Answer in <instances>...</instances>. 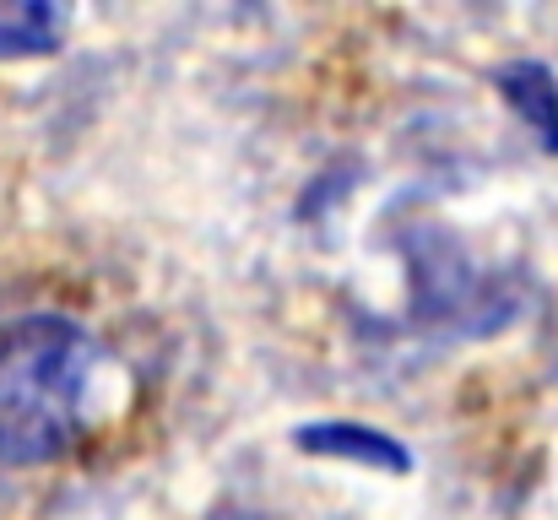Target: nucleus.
<instances>
[{
	"label": "nucleus",
	"instance_id": "f03ea898",
	"mask_svg": "<svg viewBox=\"0 0 558 520\" xmlns=\"http://www.w3.org/2000/svg\"><path fill=\"white\" fill-rule=\"evenodd\" d=\"M65 22H71V11L49 5V0H11V5H0V60L60 49Z\"/></svg>",
	"mask_w": 558,
	"mask_h": 520
},
{
	"label": "nucleus",
	"instance_id": "f257e3e1",
	"mask_svg": "<svg viewBox=\"0 0 558 520\" xmlns=\"http://www.w3.org/2000/svg\"><path fill=\"white\" fill-rule=\"evenodd\" d=\"M93 363L98 342L65 315L0 326V467H38L71 450Z\"/></svg>",
	"mask_w": 558,
	"mask_h": 520
},
{
	"label": "nucleus",
	"instance_id": "7ed1b4c3",
	"mask_svg": "<svg viewBox=\"0 0 558 520\" xmlns=\"http://www.w3.org/2000/svg\"><path fill=\"white\" fill-rule=\"evenodd\" d=\"M299 450H315V456H348V461H364V467H385V472H407L412 456L390 439V434H374V428H353V423H320V428H299Z\"/></svg>",
	"mask_w": 558,
	"mask_h": 520
},
{
	"label": "nucleus",
	"instance_id": "20e7f679",
	"mask_svg": "<svg viewBox=\"0 0 558 520\" xmlns=\"http://www.w3.org/2000/svg\"><path fill=\"white\" fill-rule=\"evenodd\" d=\"M499 93L521 109V120H532V131H543L548 153H558V82L554 76L543 65L521 60V65H505L499 71Z\"/></svg>",
	"mask_w": 558,
	"mask_h": 520
}]
</instances>
